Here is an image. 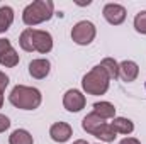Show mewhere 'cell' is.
Here are the masks:
<instances>
[{"instance_id":"obj_16","label":"cell","mask_w":146,"mask_h":144,"mask_svg":"<svg viewBox=\"0 0 146 144\" xmlns=\"http://www.w3.org/2000/svg\"><path fill=\"white\" fill-rule=\"evenodd\" d=\"M9 143L10 144H33L34 141H33V136H31L27 131L17 129V131H14V132L10 134Z\"/></svg>"},{"instance_id":"obj_21","label":"cell","mask_w":146,"mask_h":144,"mask_svg":"<svg viewBox=\"0 0 146 144\" xmlns=\"http://www.w3.org/2000/svg\"><path fill=\"white\" fill-rule=\"evenodd\" d=\"M9 127H10V120H9V117H5V115L0 114V132L7 131Z\"/></svg>"},{"instance_id":"obj_18","label":"cell","mask_w":146,"mask_h":144,"mask_svg":"<svg viewBox=\"0 0 146 144\" xmlns=\"http://www.w3.org/2000/svg\"><path fill=\"white\" fill-rule=\"evenodd\" d=\"M17 63H19V54H17L14 49H9L7 53H3V54L0 56V65H2V66L14 68Z\"/></svg>"},{"instance_id":"obj_15","label":"cell","mask_w":146,"mask_h":144,"mask_svg":"<svg viewBox=\"0 0 146 144\" xmlns=\"http://www.w3.org/2000/svg\"><path fill=\"white\" fill-rule=\"evenodd\" d=\"M14 22V10L7 5L0 7V32H5Z\"/></svg>"},{"instance_id":"obj_17","label":"cell","mask_w":146,"mask_h":144,"mask_svg":"<svg viewBox=\"0 0 146 144\" xmlns=\"http://www.w3.org/2000/svg\"><path fill=\"white\" fill-rule=\"evenodd\" d=\"M100 66L106 70V73L109 75L110 80L119 78V65H117V61H115V59H112V58H106V59L100 63Z\"/></svg>"},{"instance_id":"obj_9","label":"cell","mask_w":146,"mask_h":144,"mask_svg":"<svg viewBox=\"0 0 146 144\" xmlns=\"http://www.w3.org/2000/svg\"><path fill=\"white\" fill-rule=\"evenodd\" d=\"M138 73H139V68L134 61H122L119 65V76L122 81L126 83H131L138 78Z\"/></svg>"},{"instance_id":"obj_11","label":"cell","mask_w":146,"mask_h":144,"mask_svg":"<svg viewBox=\"0 0 146 144\" xmlns=\"http://www.w3.org/2000/svg\"><path fill=\"white\" fill-rule=\"evenodd\" d=\"M104 124V119H100L97 114H88V115H85V119L82 120V127H83V131H87L88 134H92L94 136V132L100 127Z\"/></svg>"},{"instance_id":"obj_5","label":"cell","mask_w":146,"mask_h":144,"mask_svg":"<svg viewBox=\"0 0 146 144\" xmlns=\"http://www.w3.org/2000/svg\"><path fill=\"white\" fill-rule=\"evenodd\" d=\"M95 37V26L90 22V20H80L73 26L72 29V39L76 44H82V46H87L94 41Z\"/></svg>"},{"instance_id":"obj_25","label":"cell","mask_w":146,"mask_h":144,"mask_svg":"<svg viewBox=\"0 0 146 144\" xmlns=\"http://www.w3.org/2000/svg\"><path fill=\"white\" fill-rule=\"evenodd\" d=\"M2 104H3V92H0V108H2Z\"/></svg>"},{"instance_id":"obj_23","label":"cell","mask_w":146,"mask_h":144,"mask_svg":"<svg viewBox=\"0 0 146 144\" xmlns=\"http://www.w3.org/2000/svg\"><path fill=\"white\" fill-rule=\"evenodd\" d=\"M119 144H141V143H139L136 137H126V139H122Z\"/></svg>"},{"instance_id":"obj_12","label":"cell","mask_w":146,"mask_h":144,"mask_svg":"<svg viewBox=\"0 0 146 144\" xmlns=\"http://www.w3.org/2000/svg\"><path fill=\"white\" fill-rule=\"evenodd\" d=\"M94 114H97L100 119H114L115 115V107L109 102H97L94 104Z\"/></svg>"},{"instance_id":"obj_3","label":"cell","mask_w":146,"mask_h":144,"mask_svg":"<svg viewBox=\"0 0 146 144\" xmlns=\"http://www.w3.org/2000/svg\"><path fill=\"white\" fill-rule=\"evenodd\" d=\"M54 12V3L51 0H36L29 3L22 12V20L26 26H36L44 20H49Z\"/></svg>"},{"instance_id":"obj_20","label":"cell","mask_w":146,"mask_h":144,"mask_svg":"<svg viewBox=\"0 0 146 144\" xmlns=\"http://www.w3.org/2000/svg\"><path fill=\"white\" fill-rule=\"evenodd\" d=\"M9 49H12L10 41H9V39H0V56H2L3 53H7Z\"/></svg>"},{"instance_id":"obj_8","label":"cell","mask_w":146,"mask_h":144,"mask_svg":"<svg viewBox=\"0 0 146 144\" xmlns=\"http://www.w3.org/2000/svg\"><path fill=\"white\" fill-rule=\"evenodd\" d=\"M72 127L66 124V122H56V124H53L51 126V129H49V136H51V139L53 141H56V143H66L70 137H72Z\"/></svg>"},{"instance_id":"obj_1","label":"cell","mask_w":146,"mask_h":144,"mask_svg":"<svg viewBox=\"0 0 146 144\" xmlns=\"http://www.w3.org/2000/svg\"><path fill=\"white\" fill-rule=\"evenodd\" d=\"M19 44L24 51H37V53H49L53 49V37L46 31H39V29H26L21 37H19Z\"/></svg>"},{"instance_id":"obj_6","label":"cell","mask_w":146,"mask_h":144,"mask_svg":"<svg viewBox=\"0 0 146 144\" xmlns=\"http://www.w3.org/2000/svg\"><path fill=\"white\" fill-rule=\"evenodd\" d=\"M102 14H104L106 20L109 24H112V26H119L126 19V9L122 5H119V3H107L104 7Z\"/></svg>"},{"instance_id":"obj_14","label":"cell","mask_w":146,"mask_h":144,"mask_svg":"<svg viewBox=\"0 0 146 144\" xmlns=\"http://www.w3.org/2000/svg\"><path fill=\"white\" fill-rule=\"evenodd\" d=\"M115 134H117V132L114 131V127H112L110 124H106V122L94 132V136L99 137V139L104 141V143H112V141L115 139Z\"/></svg>"},{"instance_id":"obj_2","label":"cell","mask_w":146,"mask_h":144,"mask_svg":"<svg viewBox=\"0 0 146 144\" xmlns=\"http://www.w3.org/2000/svg\"><path fill=\"white\" fill-rule=\"evenodd\" d=\"M41 92L33 87H26V85H17L12 88L9 100L14 107L21 108V110H34L41 105Z\"/></svg>"},{"instance_id":"obj_24","label":"cell","mask_w":146,"mask_h":144,"mask_svg":"<svg viewBox=\"0 0 146 144\" xmlns=\"http://www.w3.org/2000/svg\"><path fill=\"white\" fill-rule=\"evenodd\" d=\"M73 144H88L87 141H83V139H78V141H75Z\"/></svg>"},{"instance_id":"obj_7","label":"cell","mask_w":146,"mask_h":144,"mask_svg":"<svg viewBox=\"0 0 146 144\" xmlns=\"http://www.w3.org/2000/svg\"><path fill=\"white\" fill-rule=\"evenodd\" d=\"M85 97L82 95V92L78 90H68L63 97V105L68 112H80L85 107Z\"/></svg>"},{"instance_id":"obj_4","label":"cell","mask_w":146,"mask_h":144,"mask_svg":"<svg viewBox=\"0 0 146 144\" xmlns=\"http://www.w3.org/2000/svg\"><path fill=\"white\" fill-rule=\"evenodd\" d=\"M109 81L110 78L106 70L100 65H97L83 76L82 87L88 95H104L109 90Z\"/></svg>"},{"instance_id":"obj_19","label":"cell","mask_w":146,"mask_h":144,"mask_svg":"<svg viewBox=\"0 0 146 144\" xmlns=\"http://www.w3.org/2000/svg\"><path fill=\"white\" fill-rule=\"evenodd\" d=\"M134 27H136L138 32L146 34V10L139 12V14L134 17Z\"/></svg>"},{"instance_id":"obj_10","label":"cell","mask_w":146,"mask_h":144,"mask_svg":"<svg viewBox=\"0 0 146 144\" xmlns=\"http://www.w3.org/2000/svg\"><path fill=\"white\" fill-rule=\"evenodd\" d=\"M49 70H51V65L48 59H33L29 63V73L33 78H37V80L46 78Z\"/></svg>"},{"instance_id":"obj_22","label":"cell","mask_w":146,"mask_h":144,"mask_svg":"<svg viewBox=\"0 0 146 144\" xmlns=\"http://www.w3.org/2000/svg\"><path fill=\"white\" fill-rule=\"evenodd\" d=\"M7 85H9V76L0 71V92H3L7 88Z\"/></svg>"},{"instance_id":"obj_13","label":"cell","mask_w":146,"mask_h":144,"mask_svg":"<svg viewBox=\"0 0 146 144\" xmlns=\"http://www.w3.org/2000/svg\"><path fill=\"white\" fill-rule=\"evenodd\" d=\"M110 126L119 134H131L134 131V124L129 119H126V117H114V120H112Z\"/></svg>"}]
</instances>
